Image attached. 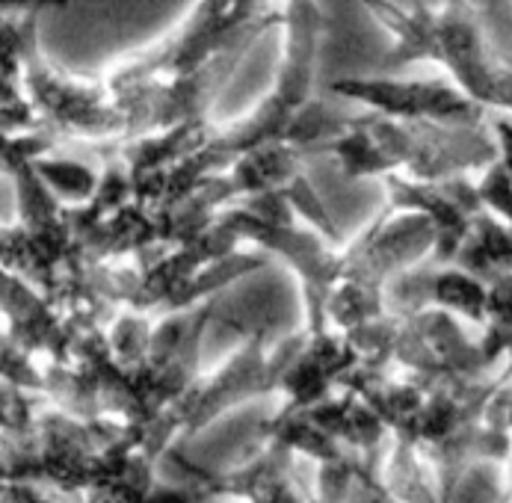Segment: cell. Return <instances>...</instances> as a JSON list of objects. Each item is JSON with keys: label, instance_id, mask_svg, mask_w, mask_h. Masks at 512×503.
<instances>
[{"label": "cell", "instance_id": "obj_1", "mask_svg": "<svg viewBox=\"0 0 512 503\" xmlns=\"http://www.w3.org/2000/svg\"><path fill=\"white\" fill-rule=\"evenodd\" d=\"M347 181L403 175L409 181H444L486 169L498 157L489 122L447 125L430 119H391L382 113H353L350 125L329 140Z\"/></svg>", "mask_w": 512, "mask_h": 503}, {"label": "cell", "instance_id": "obj_2", "mask_svg": "<svg viewBox=\"0 0 512 503\" xmlns=\"http://www.w3.org/2000/svg\"><path fill=\"white\" fill-rule=\"evenodd\" d=\"M388 30L391 48L382 72H397L412 63H436L450 80L486 110H512V66L489 48L483 24L468 0H444V6L397 0H359Z\"/></svg>", "mask_w": 512, "mask_h": 503}, {"label": "cell", "instance_id": "obj_3", "mask_svg": "<svg viewBox=\"0 0 512 503\" xmlns=\"http://www.w3.org/2000/svg\"><path fill=\"white\" fill-rule=\"evenodd\" d=\"M305 335V332H302ZM302 335L285 338L279 347H270V320L261 317L258 326H252L240 344V350L214 373H202L157 421V427L148 438L151 459H163L172 453L178 441H187L193 435L214 424L225 409L240 406L258 394L279 391V379L296 356Z\"/></svg>", "mask_w": 512, "mask_h": 503}, {"label": "cell", "instance_id": "obj_4", "mask_svg": "<svg viewBox=\"0 0 512 503\" xmlns=\"http://www.w3.org/2000/svg\"><path fill=\"white\" fill-rule=\"evenodd\" d=\"M282 27V9L267 0H196L187 18L148 51L131 57L110 77L169 80L202 69L234 48H252L267 30Z\"/></svg>", "mask_w": 512, "mask_h": 503}, {"label": "cell", "instance_id": "obj_5", "mask_svg": "<svg viewBox=\"0 0 512 503\" xmlns=\"http://www.w3.org/2000/svg\"><path fill=\"white\" fill-rule=\"evenodd\" d=\"M329 92L391 119H430L447 125L486 122V107L468 98L456 83H444V80L344 77V80H332Z\"/></svg>", "mask_w": 512, "mask_h": 503}, {"label": "cell", "instance_id": "obj_6", "mask_svg": "<svg viewBox=\"0 0 512 503\" xmlns=\"http://www.w3.org/2000/svg\"><path fill=\"white\" fill-rule=\"evenodd\" d=\"M385 205L397 211H421L433 219L436 246L433 264H453L474 216L483 211L477 181L468 175L444 181H409L403 175H385Z\"/></svg>", "mask_w": 512, "mask_h": 503}, {"label": "cell", "instance_id": "obj_7", "mask_svg": "<svg viewBox=\"0 0 512 503\" xmlns=\"http://www.w3.org/2000/svg\"><path fill=\"white\" fill-rule=\"evenodd\" d=\"M453 264L480 279H492L495 273H512V222H504L501 216L483 208L474 216L471 231L465 234Z\"/></svg>", "mask_w": 512, "mask_h": 503}, {"label": "cell", "instance_id": "obj_8", "mask_svg": "<svg viewBox=\"0 0 512 503\" xmlns=\"http://www.w3.org/2000/svg\"><path fill=\"white\" fill-rule=\"evenodd\" d=\"M486 285H489V305H486L480 350L489 364H498L512 350V273H495L492 279H486Z\"/></svg>", "mask_w": 512, "mask_h": 503}, {"label": "cell", "instance_id": "obj_9", "mask_svg": "<svg viewBox=\"0 0 512 503\" xmlns=\"http://www.w3.org/2000/svg\"><path fill=\"white\" fill-rule=\"evenodd\" d=\"M492 134H495V143H498V160L507 166V172L512 175V122L510 119H492L489 122Z\"/></svg>", "mask_w": 512, "mask_h": 503}]
</instances>
